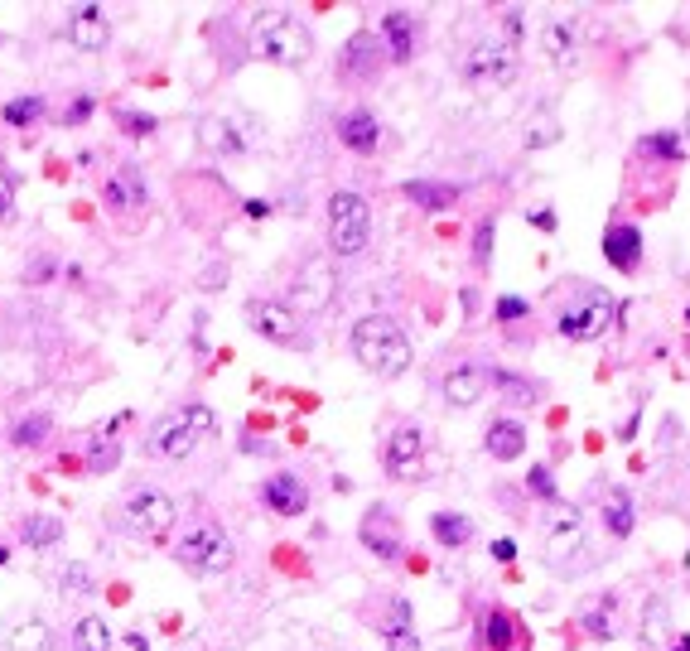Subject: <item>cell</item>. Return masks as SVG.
Here are the masks:
<instances>
[{
	"label": "cell",
	"instance_id": "cell-1",
	"mask_svg": "<svg viewBox=\"0 0 690 651\" xmlns=\"http://www.w3.org/2000/svg\"><path fill=\"white\" fill-rule=\"evenodd\" d=\"M353 353L367 372H377V377H401L406 367H411V338L401 333L396 319L387 314H367L353 324Z\"/></svg>",
	"mask_w": 690,
	"mask_h": 651
},
{
	"label": "cell",
	"instance_id": "cell-2",
	"mask_svg": "<svg viewBox=\"0 0 690 651\" xmlns=\"http://www.w3.org/2000/svg\"><path fill=\"white\" fill-rule=\"evenodd\" d=\"M213 430H218V415L208 406H179L174 415H165L150 430V454H160V459H189L198 439H208Z\"/></svg>",
	"mask_w": 690,
	"mask_h": 651
},
{
	"label": "cell",
	"instance_id": "cell-3",
	"mask_svg": "<svg viewBox=\"0 0 690 651\" xmlns=\"http://www.w3.org/2000/svg\"><path fill=\"white\" fill-rule=\"evenodd\" d=\"M256 54L266 63H276V68H300L314 54V34L295 15H271V20L256 25Z\"/></svg>",
	"mask_w": 690,
	"mask_h": 651
},
{
	"label": "cell",
	"instance_id": "cell-4",
	"mask_svg": "<svg viewBox=\"0 0 690 651\" xmlns=\"http://www.w3.org/2000/svg\"><path fill=\"white\" fill-rule=\"evenodd\" d=\"M608 324H613V295L599 290V285H584L580 295L565 304V314H560V338H570V343H594Z\"/></svg>",
	"mask_w": 690,
	"mask_h": 651
},
{
	"label": "cell",
	"instance_id": "cell-5",
	"mask_svg": "<svg viewBox=\"0 0 690 651\" xmlns=\"http://www.w3.org/2000/svg\"><path fill=\"white\" fill-rule=\"evenodd\" d=\"M367 203H362V193H348L338 189L329 198V246L338 256H358L362 246H367Z\"/></svg>",
	"mask_w": 690,
	"mask_h": 651
},
{
	"label": "cell",
	"instance_id": "cell-6",
	"mask_svg": "<svg viewBox=\"0 0 690 651\" xmlns=\"http://www.w3.org/2000/svg\"><path fill=\"white\" fill-rule=\"evenodd\" d=\"M116 521H121L131 536H165L169 526H174V502H169L160 488H140L116 507Z\"/></svg>",
	"mask_w": 690,
	"mask_h": 651
},
{
	"label": "cell",
	"instance_id": "cell-7",
	"mask_svg": "<svg viewBox=\"0 0 690 651\" xmlns=\"http://www.w3.org/2000/svg\"><path fill=\"white\" fill-rule=\"evenodd\" d=\"M464 78L473 87H502V82H512L517 78V44L478 39L469 54H464Z\"/></svg>",
	"mask_w": 690,
	"mask_h": 651
},
{
	"label": "cell",
	"instance_id": "cell-8",
	"mask_svg": "<svg viewBox=\"0 0 690 651\" xmlns=\"http://www.w3.org/2000/svg\"><path fill=\"white\" fill-rule=\"evenodd\" d=\"M179 560H184L189 570H198V574L232 570V536L208 521V526H198V531H189V536L179 541Z\"/></svg>",
	"mask_w": 690,
	"mask_h": 651
},
{
	"label": "cell",
	"instance_id": "cell-9",
	"mask_svg": "<svg viewBox=\"0 0 690 651\" xmlns=\"http://www.w3.org/2000/svg\"><path fill=\"white\" fill-rule=\"evenodd\" d=\"M247 324L261 333V338H271L280 348H304V328L295 319V309L290 304H276V299H251L247 304Z\"/></svg>",
	"mask_w": 690,
	"mask_h": 651
},
{
	"label": "cell",
	"instance_id": "cell-10",
	"mask_svg": "<svg viewBox=\"0 0 690 651\" xmlns=\"http://www.w3.org/2000/svg\"><path fill=\"white\" fill-rule=\"evenodd\" d=\"M333 290H338V275H333L329 261H309L295 285H290V309H309V314H324L333 304Z\"/></svg>",
	"mask_w": 690,
	"mask_h": 651
},
{
	"label": "cell",
	"instance_id": "cell-11",
	"mask_svg": "<svg viewBox=\"0 0 690 651\" xmlns=\"http://www.w3.org/2000/svg\"><path fill=\"white\" fill-rule=\"evenodd\" d=\"M382 468H387L396 483H415L425 473V439L415 425H401V430L387 439V454H382Z\"/></svg>",
	"mask_w": 690,
	"mask_h": 651
},
{
	"label": "cell",
	"instance_id": "cell-12",
	"mask_svg": "<svg viewBox=\"0 0 690 651\" xmlns=\"http://www.w3.org/2000/svg\"><path fill=\"white\" fill-rule=\"evenodd\" d=\"M584 541V516L580 507H560L551 502V516H546V560L551 565H565Z\"/></svg>",
	"mask_w": 690,
	"mask_h": 651
},
{
	"label": "cell",
	"instance_id": "cell-13",
	"mask_svg": "<svg viewBox=\"0 0 690 651\" xmlns=\"http://www.w3.org/2000/svg\"><path fill=\"white\" fill-rule=\"evenodd\" d=\"M261 502L276 516H304L309 512V488H304L295 473H276L266 488H261Z\"/></svg>",
	"mask_w": 690,
	"mask_h": 651
},
{
	"label": "cell",
	"instance_id": "cell-14",
	"mask_svg": "<svg viewBox=\"0 0 690 651\" xmlns=\"http://www.w3.org/2000/svg\"><path fill=\"white\" fill-rule=\"evenodd\" d=\"M68 39H73L78 49H87V54L107 49V44H111V25H107V15H102L97 5H78V10L68 15Z\"/></svg>",
	"mask_w": 690,
	"mask_h": 651
},
{
	"label": "cell",
	"instance_id": "cell-15",
	"mask_svg": "<svg viewBox=\"0 0 690 651\" xmlns=\"http://www.w3.org/2000/svg\"><path fill=\"white\" fill-rule=\"evenodd\" d=\"M604 256L618 271H637V261H642V232H637L633 222H608Z\"/></svg>",
	"mask_w": 690,
	"mask_h": 651
},
{
	"label": "cell",
	"instance_id": "cell-16",
	"mask_svg": "<svg viewBox=\"0 0 690 651\" xmlns=\"http://www.w3.org/2000/svg\"><path fill=\"white\" fill-rule=\"evenodd\" d=\"M362 545H367L372 555H382V560H396V555H401L396 516L382 512V507H372V512H367V521H362Z\"/></svg>",
	"mask_w": 690,
	"mask_h": 651
},
{
	"label": "cell",
	"instance_id": "cell-17",
	"mask_svg": "<svg viewBox=\"0 0 690 651\" xmlns=\"http://www.w3.org/2000/svg\"><path fill=\"white\" fill-rule=\"evenodd\" d=\"M541 49H546V58H551L555 68H575V63H580V25H570V20L546 25Z\"/></svg>",
	"mask_w": 690,
	"mask_h": 651
},
{
	"label": "cell",
	"instance_id": "cell-18",
	"mask_svg": "<svg viewBox=\"0 0 690 651\" xmlns=\"http://www.w3.org/2000/svg\"><path fill=\"white\" fill-rule=\"evenodd\" d=\"M102 198H107L116 213H131V208H145V179H140V169H116L107 179V189H102Z\"/></svg>",
	"mask_w": 690,
	"mask_h": 651
},
{
	"label": "cell",
	"instance_id": "cell-19",
	"mask_svg": "<svg viewBox=\"0 0 690 651\" xmlns=\"http://www.w3.org/2000/svg\"><path fill=\"white\" fill-rule=\"evenodd\" d=\"M338 140H343L353 155H372V150H377V140H382V131H377V116H372V111H348V116L338 121Z\"/></svg>",
	"mask_w": 690,
	"mask_h": 651
},
{
	"label": "cell",
	"instance_id": "cell-20",
	"mask_svg": "<svg viewBox=\"0 0 690 651\" xmlns=\"http://www.w3.org/2000/svg\"><path fill=\"white\" fill-rule=\"evenodd\" d=\"M483 444H488V454H493V459L512 463V459H522V449H526V430L517 425V420L497 415L493 425H488V434H483Z\"/></svg>",
	"mask_w": 690,
	"mask_h": 651
},
{
	"label": "cell",
	"instance_id": "cell-21",
	"mask_svg": "<svg viewBox=\"0 0 690 651\" xmlns=\"http://www.w3.org/2000/svg\"><path fill=\"white\" fill-rule=\"evenodd\" d=\"M382 44H387V58L391 63H411L415 54V20L406 10H391L382 20Z\"/></svg>",
	"mask_w": 690,
	"mask_h": 651
},
{
	"label": "cell",
	"instance_id": "cell-22",
	"mask_svg": "<svg viewBox=\"0 0 690 651\" xmlns=\"http://www.w3.org/2000/svg\"><path fill=\"white\" fill-rule=\"evenodd\" d=\"M483 386H488V377H483L473 362H464V367H454V372L444 377V401H449V406H473V401L483 396Z\"/></svg>",
	"mask_w": 690,
	"mask_h": 651
},
{
	"label": "cell",
	"instance_id": "cell-23",
	"mask_svg": "<svg viewBox=\"0 0 690 651\" xmlns=\"http://www.w3.org/2000/svg\"><path fill=\"white\" fill-rule=\"evenodd\" d=\"M198 140H203L208 150H218V155H242V150H247L242 136H237V126H232L227 116H203V121H198Z\"/></svg>",
	"mask_w": 690,
	"mask_h": 651
},
{
	"label": "cell",
	"instance_id": "cell-24",
	"mask_svg": "<svg viewBox=\"0 0 690 651\" xmlns=\"http://www.w3.org/2000/svg\"><path fill=\"white\" fill-rule=\"evenodd\" d=\"M338 63H343V73H353V78H367V73H372V68L382 63V54H377V39H372V34H353V39L343 44Z\"/></svg>",
	"mask_w": 690,
	"mask_h": 651
},
{
	"label": "cell",
	"instance_id": "cell-25",
	"mask_svg": "<svg viewBox=\"0 0 690 651\" xmlns=\"http://www.w3.org/2000/svg\"><path fill=\"white\" fill-rule=\"evenodd\" d=\"M406 198L420 203L425 213H440V208H454L459 203V184H430V179H411L406 184Z\"/></svg>",
	"mask_w": 690,
	"mask_h": 651
},
{
	"label": "cell",
	"instance_id": "cell-26",
	"mask_svg": "<svg viewBox=\"0 0 690 651\" xmlns=\"http://www.w3.org/2000/svg\"><path fill=\"white\" fill-rule=\"evenodd\" d=\"M20 541L34 545V550H49V545L63 541V521H58V516H25Z\"/></svg>",
	"mask_w": 690,
	"mask_h": 651
},
{
	"label": "cell",
	"instance_id": "cell-27",
	"mask_svg": "<svg viewBox=\"0 0 690 651\" xmlns=\"http://www.w3.org/2000/svg\"><path fill=\"white\" fill-rule=\"evenodd\" d=\"M5 647L10 651H44L49 647V627L39 623V618H20V623L5 632Z\"/></svg>",
	"mask_w": 690,
	"mask_h": 651
},
{
	"label": "cell",
	"instance_id": "cell-28",
	"mask_svg": "<svg viewBox=\"0 0 690 651\" xmlns=\"http://www.w3.org/2000/svg\"><path fill=\"white\" fill-rule=\"evenodd\" d=\"M73 651H111V627L97 613L78 618V627H73Z\"/></svg>",
	"mask_w": 690,
	"mask_h": 651
},
{
	"label": "cell",
	"instance_id": "cell-29",
	"mask_svg": "<svg viewBox=\"0 0 690 651\" xmlns=\"http://www.w3.org/2000/svg\"><path fill=\"white\" fill-rule=\"evenodd\" d=\"M493 386L502 391V401H512V406H536V381H526L522 372H493Z\"/></svg>",
	"mask_w": 690,
	"mask_h": 651
},
{
	"label": "cell",
	"instance_id": "cell-30",
	"mask_svg": "<svg viewBox=\"0 0 690 651\" xmlns=\"http://www.w3.org/2000/svg\"><path fill=\"white\" fill-rule=\"evenodd\" d=\"M604 526L623 541V536H633V497L628 492H613L604 502Z\"/></svg>",
	"mask_w": 690,
	"mask_h": 651
},
{
	"label": "cell",
	"instance_id": "cell-31",
	"mask_svg": "<svg viewBox=\"0 0 690 651\" xmlns=\"http://www.w3.org/2000/svg\"><path fill=\"white\" fill-rule=\"evenodd\" d=\"M430 531H435V541L440 545H469V536H473L469 516H454V512H435Z\"/></svg>",
	"mask_w": 690,
	"mask_h": 651
},
{
	"label": "cell",
	"instance_id": "cell-32",
	"mask_svg": "<svg viewBox=\"0 0 690 651\" xmlns=\"http://www.w3.org/2000/svg\"><path fill=\"white\" fill-rule=\"evenodd\" d=\"M0 116L10 121V126H34L39 116H44V97H15V102H5Z\"/></svg>",
	"mask_w": 690,
	"mask_h": 651
},
{
	"label": "cell",
	"instance_id": "cell-33",
	"mask_svg": "<svg viewBox=\"0 0 690 651\" xmlns=\"http://www.w3.org/2000/svg\"><path fill=\"white\" fill-rule=\"evenodd\" d=\"M642 155H652V160H686V150H681V136L676 131H657V136L642 140Z\"/></svg>",
	"mask_w": 690,
	"mask_h": 651
},
{
	"label": "cell",
	"instance_id": "cell-34",
	"mask_svg": "<svg viewBox=\"0 0 690 651\" xmlns=\"http://www.w3.org/2000/svg\"><path fill=\"white\" fill-rule=\"evenodd\" d=\"M584 632H589V637H613V632H618V627H613V603H599V608H589V613H584Z\"/></svg>",
	"mask_w": 690,
	"mask_h": 651
},
{
	"label": "cell",
	"instance_id": "cell-35",
	"mask_svg": "<svg viewBox=\"0 0 690 651\" xmlns=\"http://www.w3.org/2000/svg\"><path fill=\"white\" fill-rule=\"evenodd\" d=\"M483 637H488V647H507V642H512V618H507V613H502V608H493V613H488V623H483Z\"/></svg>",
	"mask_w": 690,
	"mask_h": 651
},
{
	"label": "cell",
	"instance_id": "cell-36",
	"mask_svg": "<svg viewBox=\"0 0 690 651\" xmlns=\"http://www.w3.org/2000/svg\"><path fill=\"white\" fill-rule=\"evenodd\" d=\"M488 261H493V217L473 227V266H488Z\"/></svg>",
	"mask_w": 690,
	"mask_h": 651
},
{
	"label": "cell",
	"instance_id": "cell-37",
	"mask_svg": "<svg viewBox=\"0 0 690 651\" xmlns=\"http://www.w3.org/2000/svg\"><path fill=\"white\" fill-rule=\"evenodd\" d=\"M44 434H49V420H44V415H25V420H20V425H15V444H39V439H44Z\"/></svg>",
	"mask_w": 690,
	"mask_h": 651
},
{
	"label": "cell",
	"instance_id": "cell-38",
	"mask_svg": "<svg viewBox=\"0 0 690 651\" xmlns=\"http://www.w3.org/2000/svg\"><path fill=\"white\" fill-rule=\"evenodd\" d=\"M116 126L126 136H155V116H140V111H116Z\"/></svg>",
	"mask_w": 690,
	"mask_h": 651
},
{
	"label": "cell",
	"instance_id": "cell-39",
	"mask_svg": "<svg viewBox=\"0 0 690 651\" xmlns=\"http://www.w3.org/2000/svg\"><path fill=\"white\" fill-rule=\"evenodd\" d=\"M526 488L536 492V497H546V502H555V473H551V468H541V463H536V468L526 473Z\"/></svg>",
	"mask_w": 690,
	"mask_h": 651
},
{
	"label": "cell",
	"instance_id": "cell-40",
	"mask_svg": "<svg viewBox=\"0 0 690 651\" xmlns=\"http://www.w3.org/2000/svg\"><path fill=\"white\" fill-rule=\"evenodd\" d=\"M526 314H531V304H526L522 295H502V299H497V319H502V324H512V319H526Z\"/></svg>",
	"mask_w": 690,
	"mask_h": 651
},
{
	"label": "cell",
	"instance_id": "cell-41",
	"mask_svg": "<svg viewBox=\"0 0 690 651\" xmlns=\"http://www.w3.org/2000/svg\"><path fill=\"white\" fill-rule=\"evenodd\" d=\"M87 589H92L87 565H68V570H63V594H87Z\"/></svg>",
	"mask_w": 690,
	"mask_h": 651
},
{
	"label": "cell",
	"instance_id": "cell-42",
	"mask_svg": "<svg viewBox=\"0 0 690 651\" xmlns=\"http://www.w3.org/2000/svg\"><path fill=\"white\" fill-rule=\"evenodd\" d=\"M92 107H97V102H92V97H78V102H73V107L63 111V126H83L87 116H92Z\"/></svg>",
	"mask_w": 690,
	"mask_h": 651
},
{
	"label": "cell",
	"instance_id": "cell-43",
	"mask_svg": "<svg viewBox=\"0 0 690 651\" xmlns=\"http://www.w3.org/2000/svg\"><path fill=\"white\" fill-rule=\"evenodd\" d=\"M15 217V184L0 174V222H10Z\"/></svg>",
	"mask_w": 690,
	"mask_h": 651
},
{
	"label": "cell",
	"instance_id": "cell-44",
	"mask_svg": "<svg viewBox=\"0 0 690 651\" xmlns=\"http://www.w3.org/2000/svg\"><path fill=\"white\" fill-rule=\"evenodd\" d=\"M387 651H420L415 632H387Z\"/></svg>",
	"mask_w": 690,
	"mask_h": 651
},
{
	"label": "cell",
	"instance_id": "cell-45",
	"mask_svg": "<svg viewBox=\"0 0 690 651\" xmlns=\"http://www.w3.org/2000/svg\"><path fill=\"white\" fill-rule=\"evenodd\" d=\"M488 550H493V560H502V565H512V560H517V541H507V536H497Z\"/></svg>",
	"mask_w": 690,
	"mask_h": 651
},
{
	"label": "cell",
	"instance_id": "cell-46",
	"mask_svg": "<svg viewBox=\"0 0 690 651\" xmlns=\"http://www.w3.org/2000/svg\"><path fill=\"white\" fill-rule=\"evenodd\" d=\"M502 29H507V44H517V39H522V10H517V5L502 15Z\"/></svg>",
	"mask_w": 690,
	"mask_h": 651
},
{
	"label": "cell",
	"instance_id": "cell-47",
	"mask_svg": "<svg viewBox=\"0 0 690 651\" xmlns=\"http://www.w3.org/2000/svg\"><path fill=\"white\" fill-rule=\"evenodd\" d=\"M531 222H536L541 232H555V213H551V208H536V213H531Z\"/></svg>",
	"mask_w": 690,
	"mask_h": 651
},
{
	"label": "cell",
	"instance_id": "cell-48",
	"mask_svg": "<svg viewBox=\"0 0 690 651\" xmlns=\"http://www.w3.org/2000/svg\"><path fill=\"white\" fill-rule=\"evenodd\" d=\"M49 275H54V261H39V266H29L25 280H49Z\"/></svg>",
	"mask_w": 690,
	"mask_h": 651
},
{
	"label": "cell",
	"instance_id": "cell-49",
	"mask_svg": "<svg viewBox=\"0 0 690 651\" xmlns=\"http://www.w3.org/2000/svg\"><path fill=\"white\" fill-rule=\"evenodd\" d=\"M266 213H271V208H266L261 198H251V203H247V217H266Z\"/></svg>",
	"mask_w": 690,
	"mask_h": 651
},
{
	"label": "cell",
	"instance_id": "cell-50",
	"mask_svg": "<svg viewBox=\"0 0 690 651\" xmlns=\"http://www.w3.org/2000/svg\"><path fill=\"white\" fill-rule=\"evenodd\" d=\"M671 651H690V637H676V642H671Z\"/></svg>",
	"mask_w": 690,
	"mask_h": 651
},
{
	"label": "cell",
	"instance_id": "cell-51",
	"mask_svg": "<svg viewBox=\"0 0 690 651\" xmlns=\"http://www.w3.org/2000/svg\"><path fill=\"white\" fill-rule=\"evenodd\" d=\"M681 150H686V155H690V126H686V136H681Z\"/></svg>",
	"mask_w": 690,
	"mask_h": 651
},
{
	"label": "cell",
	"instance_id": "cell-52",
	"mask_svg": "<svg viewBox=\"0 0 690 651\" xmlns=\"http://www.w3.org/2000/svg\"><path fill=\"white\" fill-rule=\"evenodd\" d=\"M686 324H690V309H686Z\"/></svg>",
	"mask_w": 690,
	"mask_h": 651
},
{
	"label": "cell",
	"instance_id": "cell-53",
	"mask_svg": "<svg viewBox=\"0 0 690 651\" xmlns=\"http://www.w3.org/2000/svg\"><path fill=\"white\" fill-rule=\"evenodd\" d=\"M686 570H690V560H686Z\"/></svg>",
	"mask_w": 690,
	"mask_h": 651
}]
</instances>
